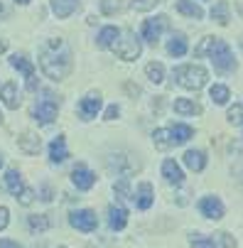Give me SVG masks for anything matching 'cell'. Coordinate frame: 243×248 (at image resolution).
<instances>
[{
  "mask_svg": "<svg viewBox=\"0 0 243 248\" xmlns=\"http://www.w3.org/2000/svg\"><path fill=\"white\" fill-rule=\"evenodd\" d=\"M40 66H42V72L54 81H61V79L69 77V72H72V52L64 47V40L54 37V40H49L47 47H42Z\"/></svg>",
  "mask_w": 243,
  "mask_h": 248,
  "instance_id": "cell-1",
  "label": "cell"
},
{
  "mask_svg": "<svg viewBox=\"0 0 243 248\" xmlns=\"http://www.w3.org/2000/svg\"><path fill=\"white\" fill-rule=\"evenodd\" d=\"M194 135V128L192 125H172V128H162V130H155L152 140H155V148L160 150H167V148H175V145H184L187 140Z\"/></svg>",
  "mask_w": 243,
  "mask_h": 248,
  "instance_id": "cell-2",
  "label": "cell"
},
{
  "mask_svg": "<svg viewBox=\"0 0 243 248\" xmlns=\"http://www.w3.org/2000/svg\"><path fill=\"white\" fill-rule=\"evenodd\" d=\"M175 81L184 89H201L206 81H209V74H206V69L199 66V64H184V66H177L175 72H172Z\"/></svg>",
  "mask_w": 243,
  "mask_h": 248,
  "instance_id": "cell-3",
  "label": "cell"
},
{
  "mask_svg": "<svg viewBox=\"0 0 243 248\" xmlns=\"http://www.w3.org/2000/svg\"><path fill=\"white\" fill-rule=\"evenodd\" d=\"M206 54L212 57V64H214V69H216L219 74H228V72H233V69H236V59H233L231 47L224 40H219V37L212 40L209 52H206Z\"/></svg>",
  "mask_w": 243,
  "mask_h": 248,
  "instance_id": "cell-4",
  "label": "cell"
},
{
  "mask_svg": "<svg viewBox=\"0 0 243 248\" xmlns=\"http://www.w3.org/2000/svg\"><path fill=\"white\" fill-rule=\"evenodd\" d=\"M121 59H125V62H135L137 57H140V40L135 37V32L133 30H125V32H121V40L111 47Z\"/></svg>",
  "mask_w": 243,
  "mask_h": 248,
  "instance_id": "cell-5",
  "label": "cell"
},
{
  "mask_svg": "<svg viewBox=\"0 0 243 248\" xmlns=\"http://www.w3.org/2000/svg\"><path fill=\"white\" fill-rule=\"evenodd\" d=\"M57 111H59V98L52 91H42V98L34 106V121L42 125H49L57 118Z\"/></svg>",
  "mask_w": 243,
  "mask_h": 248,
  "instance_id": "cell-6",
  "label": "cell"
},
{
  "mask_svg": "<svg viewBox=\"0 0 243 248\" xmlns=\"http://www.w3.org/2000/svg\"><path fill=\"white\" fill-rule=\"evenodd\" d=\"M167 27H169L167 15H157V17H152V20H145V22H143V40L150 42V45H157L160 37H162V32H165Z\"/></svg>",
  "mask_w": 243,
  "mask_h": 248,
  "instance_id": "cell-7",
  "label": "cell"
},
{
  "mask_svg": "<svg viewBox=\"0 0 243 248\" xmlns=\"http://www.w3.org/2000/svg\"><path fill=\"white\" fill-rule=\"evenodd\" d=\"M10 64L17 69V72H22L25 74V79H27V91H37V72H34V64H32V59H27L25 54H13V59H10Z\"/></svg>",
  "mask_w": 243,
  "mask_h": 248,
  "instance_id": "cell-8",
  "label": "cell"
},
{
  "mask_svg": "<svg viewBox=\"0 0 243 248\" xmlns=\"http://www.w3.org/2000/svg\"><path fill=\"white\" fill-rule=\"evenodd\" d=\"M69 221H72V226L79 229V231H93V229L98 226V219H96V214H93L91 209H79V211H74V214L69 217Z\"/></svg>",
  "mask_w": 243,
  "mask_h": 248,
  "instance_id": "cell-9",
  "label": "cell"
},
{
  "mask_svg": "<svg viewBox=\"0 0 243 248\" xmlns=\"http://www.w3.org/2000/svg\"><path fill=\"white\" fill-rule=\"evenodd\" d=\"M72 182L76 185V189H91L93 185H96V174L86 167V165H76L74 167V172H72Z\"/></svg>",
  "mask_w": 243,
  "mask_h": 248,
  "instance_id": "cell-10",
  "label": "cell"
},
{
  "mask_svg": "<svg viewBox=\"0 0 243 248\" xmlns=\"http://www.w3.org/2000/svg\"><path fill=\"white\" fill-rule=\"evenodd\" d=\"M199 211H201L206 219L219 221V219L224 217V204H221L216 197H204V199L199 202Z\"/></svg>",
  "mask_w": 243,
  "mask_h": 248,
  "instance_id": "cell-11",
  "label": "cell"
},
{
  "mask_svg": "<svg viewBox=\"0 0 243 248\" xmlns=\"http://www.w3.org/2000/svg\"><path fill=\"white\" fill-rule=\"evenodd\" d=\"M101 111V96L98 93H89L86 98H81V103H79V113H81V118H96V113Z\"/></svg>",
  "mask_w": 243,
  "mask_h": 248,
  "instance_id": "cell-12",
  "label": "cell"
},
{
  "mask_svg": "<svg viewBox=\"0 0 243 248\" xmlns=\"http://www.w3.org/2000/svg\"><path fill=\"white\" fill-rule=\"evenodd\" d=\"M17 148H20L22 153H27V155H37L40 148H42V143H40V138L34 135V133H22V135L17 138Z\"/></svg>",
  "mask_w": 243,
  "mask_h": 248,
  "instance_id": "cell-13",
  "label": "cell"
},
{
  "mask_svg": "<svg viewBox=\"0 0 243 248\" xmlns=\"http://www.w3.org/2000/svg\"><path fill=\"white\" fill-rule=\"evenodd\" d=\"M162 174H165V180L169 185H182L184 182V174H182V170H180V165L175 160H165L162 162Z\"/></svg>",
  "mask_w": 243,
  "mask_h": 248,
  "instance_id": "cell-14",
  "label": "cell"
},
{
  "mask_svg": "<svg viewBox=\"0 0 243 248\" xmlns=\"http://www.w3.org/2000/svg\"><path fill=\"white\" fill-rule=\"evenodd\" d=\"M66 157H69L66 140H64V135H57L52 143H49V160H52V162H64Z\"/></svg>",
  "mask_w": 243,
  "mask_h": 248,
  "instance_id": "cell-15",
  "label": "cell"
},
{
  "mask_svg": "<svg viewBox=\"0 0 243 248\" xmlns=\"http://www.w3.org/2000/svg\"><path fill=\"white\" fill-rule=\"evenodd\" d=\"M187 37L182 32H172V37H169V42H167V52L172 54V57H184L187 54Z\"/></svg>",
  "mask_w": 243,
  "mask_h": 248,
  "instance_id": "cell-16",
  "label": "cell"
},
{
  "mask_svg": "<svg viewBox=\"0 0 243 248\" xmlns=\"http://www.w3.org/2000/svg\"><path fill=\"white\" fill-rule=\"evenodd\" d=\"M5 187H8V192H10L15 199L27 189V187L22 185V177H20V172H17V170H8V172H5Z\"/></svg>",
  "mask_w": 243,
  "mask_h": 248,
  "instance_id": "cell-17",
  "label": "cell"
},
{
  "mask_svg": "<svg viewBox=\"0 0 243 248\" xmlns=\"http://www.w3.org/2000/svg\"><path fill=\"white\" fill-rule=\"evenodd\" d=\"M108 224H111L113 231L125 229V224H128V211H125L123 206H111V209H108Z\"/></svg>",
  "mask_w": 243,
  "mask_h": 248,
  "instance_id": "cell-18",
  "label": "cell"
},
{
  "mask_svg": "<svg viewBox=\"0 0 243 248\" xmlns=\"http://www.w3.org/2000/svg\"><path fill=\"white\" fill-rule=\"evenodd\" d=\"M118 40H121V30L113 27V25L103 27V30L98 32V47H113Z\"/></svg>",
  "mask_w": 243,
  "mask_h": 248,
  "instance_id": "cell-19",
  "label": "cell"
},
{
  "mask_svg": "<svg viewBox=\"0 0 243 248\" xmlns=\"http://www.w3.org/2000/svg\"><path fill=\"white\" fill-rule=\"evenodd\" d=\"M79 8V0H52V13L57 17H69Z\"/></svg>",
  "mask_w": 243,
  "mask_h": 248,
  "instance_id": "cell-20",
  "label": "cell"
},
{
  "mask_svg": "<svg viewBox=\"0 0 243 248\" xmlns=\"http://www.w3.org/2000/svg\"><path fill=\"white\" fill-rule=\"evenodd\" d=\"M184 165L189 170H194V172H201L206 167V155L201 150H187L184 153Z\"/></svg>",
  "mask_w": 243,
  "mask_h": 248,
  "instance_id": "cell-21",
  "label": "cell"
},
{
  "mask_svg": "<svg viewBox=\"0 0 243 248\" xmlns=\"http://www.w3.org/2000/svg\"><path fill=\"white\" fill-rule=\"evenodd\" d=\"M0 98H3V103L8 106V108H17L20 106V96H17V86L13 84V81H8L5 86H3V91H0Z\"/></svg>",
  "mask_w": 243,
  "mask_h": 248,
  "instance_id": "cell-22",
  "label": "cell"
},
{
  "mask_svg": "<svg viewBox=\"0 0 243 248\" xmlns=\"http://www.w3.org/2000/svg\"><path fill=\"white\" fill-rule=\"evenodd\" d=\"M175 111L182 113V116H199L201 113V106L197 101H189V98H177L175 101Z\"/></svg>",
  "mask_w": 243,
  "mask_h": 248,
  "instance_id": "cell-23",
  "label": "cell"
},
{
  "mask_svg": "<svg viewBox=\"0 0 243 248\" xmlns=\"http://www.w3.org/2000/svg\"><path fill=\"white\" fill-rule=\"evenodd\" d=\"M152 194H155V192H152V185H150V182H143L140 187H137V194H135V197H137V206H140V209H150L152 202H155Z\"/></svg>",
  "mask_w": 243,
  "mask_h": 248,
  "instance_id": "cell-24",
  "label": "cell"
},
{
  "mask_svg": "<svg viewBox=\"0 0 243 248\" xmlns=\"http://www.w3.org/2000/svg\"><path fill=\"white\" fill-rule=\"evenodd\" d=\"M177 10H180L182 15L192 17V20H201V17H204V10H201L197 3H192V0H177Z\"/></svg>",
  "mask_w": 243,
  "mask_h": 248,
  "instance_id": "cell-25",
  "label": "cell"
},
{
  "mask_svg": "<svg viewBox=\"0 0 243 248\" xmlns=\"http://www.w3.org/2000/svg\"><path fill=\"white\" fill-rule=\"evenodd\" d=\"M27 226H30V231H47L49 226H52V219H49V214H34V217H30L27 219Z\"/></svg>",
  "mask_w": 243,
  "mask_h": 248,
  "instance_id": "cell-26",
  "label": "cell"
},
{
  "mask_svg": "<svg viewBox=\"0 0 243 248\" xmlns=\"http://www.w3.org/2000/svg\"><path fill=\"white\" fill-rule=\"evenodd\" d=\"M212 20H216L219 25H228V3L226 0H219V3L212 8Z\"/></svg>",
  "mask_w": 243,
  "mask_h": 248,
  "instance_id": "cell-27",
  "label": "cell"
},
{
  "mask_svg": "<svg viewBox=\"0 0 243 248\" xmlns=\"http://www.w3.org/2000/svg\"><path fill=\"white\" fill-rule=\"evenodd\" d=\"M145 74H148V79H150L152 84H162V81H165V69H162L160 62H150V64L145 66Z\"/></svg>",
  "mask_w": 243,
  "mask_h": 248,
  "instance_id": "cell-28",
  "label": "cell"
},
{
  "mask_svg": "<svg viewBox=\"0 0 243 248\" xmlns=\"http://www.w3.org/2000/svg\"><path fill=\"white\" fill-rule=\"evenodd\" d=\"M209 96H212V101H214V103L224 106V103L231 98V91H228L226 86H219V84H216V86H212V89H209Z\"/></svg>",
  "mask_w": 243,
  "mask_h": 248,
  "instance_id": "cell-29",
  "label": "cell"
},
{
  "mask_svg": "<svg viewBox=\"0 0 243 248\" xmlns=\"http://www.w3.org/2000/svg\"><path fill=\"white\" fill-rule=\"evenodd\" d=\"M192 248H216V243L212 241V238H206V236H199V233H194L192 238Z\"/></svg>",
  "mask_w": 243,
  "mask_h": 248,
  "instance_id": "cell-30",
  "label": "cell"
},
{
  "mask_svg": "<svg viewBox=\"0 0 243 248\" xmlns=\"http://www.w3.org/2000/svg\"><path fill=\"white\" fill-rule=\"evenodd\" d=\"M157 3H160V0H130V8H133V10H143V13H145V10H152Z\"/></svg>",
  "mask_w": 243,
  "mask_h": 248,
  "instance_id": "cell-31",
  "label": "cell"
},
{
  "mask_svg": "<svg viewBox=\"0 0 243 248\" xmlns=\"http://www.w3.org/2000/svg\"><path fill=\"white\" fill-rule=\"evenodd\" d=\"M116 194H118V199H133L135 202V197H130V189H128V180H125V177H123V180L116 185Z\"/></svg>",
  "mask_w": 243,
  "mask_h": 248,
  "instance_id": "cell-32",
  "label": "cell"
},
{
  "mask_svg": "<svg viewBox=\"0 0 243 248\" xmlns=\"http://www.w3.org/2000/svg\"><path fill=\"white\" fill-rule=\"evenodd\" d=\"M228 123L231 125L243 123V108H241V106H231V108H228Z\"/></svg>",
  "mask_w": 243,
  "mask_h": 248,
  "instance_id": "cell-33",
  "label": "cell"
},
{
  "mask_svg": "<svg viewBox=\"0 0 243 248\" xmlns=\"http://www.w3.org/2000/svg\"><path fill=\"white\" fill-rule=\"evenodd\" d=\"M17 202H20L22 206H30V204L34 202V192H32V189H25V192L17 197Z\"/></svg>",
  "mask_w": 243,
  "mask_h": 248,
  "instance_id": "cell-34",
  "label": "cell"
},
{
  "mask_svg": "<svg viewBox=\"0 0 243 248\" xmlns=\"http://www.w3.org/2000/svg\"><path fill=\"white\" fill-rule=\"evenodd\" d=\"M121 116V108H118V106H108V108H106V121H116Z\"/></svg>",
  "mask_w": 243,
  "mask_h": 248,
  "instance_id": "cell-35",
  "label": "cell"
},
{
  "mask_svg": "<svg viewBox=\"0 0 243 248\" xmlns=\"http://www.w3.org/2000/svg\"><path fill=\"white\" fill-rule=\"evenodd\" d=\"M8 221H10V214H8V209H5V206H0V231H3V229L8 226Z\"/></svg>",
  "mask_w": 243,
  "mask_h": 248,
  "instance_id": "cell-36",
  "label": "cell"
},
{
  "mask_svg": "<svg viewBox=\"0 0 243 248\" xmlns=\"http://www.w3.org/2000/svg\"><path fill=\"white\" fill-rule=\"evenodd\" d=\"M40 199H42V202H52V187H49V185H42V189H40Z\"/></svg>",
  "mask_w": 243,
  "mask_h": 248,
  "instance_id": "cell-37",
  "label": "cell"
},
{
  "mask_svg": "<svg viewBox=\"0 0 243 248\" xmlns=\"http://www.w3.org/2000/svg\"><path fill=\"white\" fill-rule=\"evenodd\" d=\"M221 243H224V248H236V238L231 233H221Z\"/></svg>",
  "mask_w": 243,
  "mask_h": 248,
  "instance_id": "cell-38",
  "label": "cell"
},
{
  "mask_svg": "<svg viewBox=\"0 0 243 248\" xmlns=\"http://www.w3.org/2000/svg\"><path fill=\"white\" fill-rule=\"evenodd\" d=\"M0 248H22V246L15 243V241H10V238H3V241H0Z\"/></svg>",
  "mask_w": 243,
  "mask_h": 248,
  "instance_id": "cell-39",
  "label": "cell"
},
{
  "mask_svg": "<svg viewBox=\"0 0 243 248\" xmlns=\"http://www.w3.org/2000/svg\"><path fill=\"white\" fill-rule=\"evenodd\" d=\"M101 5H103V10H106V13H116V10H118V5H111L108 0H103Z\"/></svg>",
  "mask_w": 243,
  "mask_h": 248,
  "instance_id": "cell-40",
  "label": "cell"
},
{
  "mask_svg": "<svg viewBox=\"0 0 243 248\" xmlns=\"http://www.w3.org/2000/svg\"><path fill=\"white\" fill-rule=\"evenodd\" d=\"M5 49H8V42H5V40H0V54H3Z\"/></svg>",
  "mask_w": 243,
  "mask_h": 248,
  "instance_id": "cell-41",
  "label": "cell"
},
{
  "mask_svg": "<svg viewBox=\"0 0 243 248\" xmlns=\"http://www.w3.org/2000/svg\"><path fill=\"white\" fill-rule=\"evenodd\" d=\"M15 3H20V5H25V3H30V0H15Z\"/></svg>",
  "mask_w": 243,
  "mask_h": 248,
  "instance_id": "cell-42",
  "label": "cell"
},
{
  "mask_svg": "<svg viewBox=\"0 0 243 248\" xmlns=\"http://www.w3.org/2000/svg\"><path fill=\"white\" fill-rule=\"evenodd\" d=\"M0 13H3V5H0Z\"/></svg>",
  "mask_w": 243,
  "mask_h": 248,
  "instance_id": "cell-43",
  "label": "cell"
},
{
  "mask_svg": "<svg viewBox=\"0 0 243 248\" xmlns=\"http://www.w3.org/2000/svg\"><path fill=\"white\" fill-rule=\"evenodd\" d=\"M0 167H3V160H0Z\"/></svg>",
  "mask_w": 243,
  "mask_h": 248,
  "instance_id": "cell-44",
  "label": "cell"
},
{
  "mask_svg": "<svg viewBox=\"0 0 243 248\" xmlns=\"http://www.w3.org/2000/svg\"><path fill=\"white\" fill-rule=\"evenodd\" d=\"M0 123H3V116H0Z\"/></svg>",
  "mask_w": 243,
  "mask_h": 248,
  "instance_id": "cell-45",
  "label": "cell"
}]
</instances>
